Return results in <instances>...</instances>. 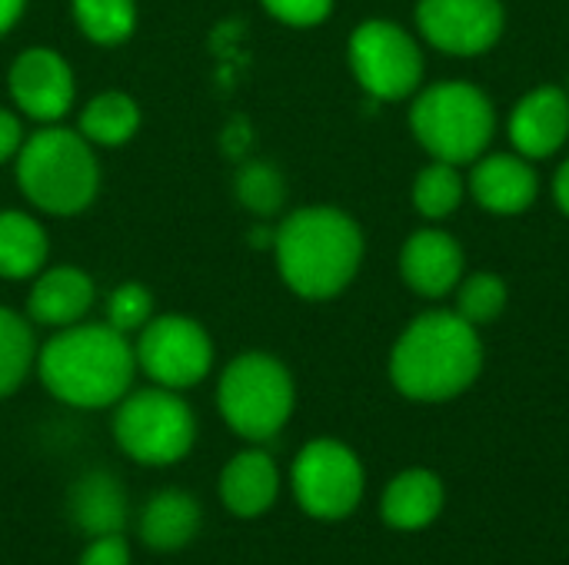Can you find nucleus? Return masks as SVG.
I'll use <instances>...</instances> for the list:
<instances>
[{
    "mask_svg": "<svg viewBox=\"0 0 569 565\" xmlns=\"http://www.w3.org/2000/svg\"><path fill=\"white\" fill-rule=\"evenodd\" d=\"M37 373L53 400L73 410H107L130 393L137 356L130 336L110 323H73L37 350Z\"/></svg>",
    "mask_w": 569,
    "mask_h": 565,
    "instance_id": "obj_1",
    "label": "nucleus"
},
{
    "mask_svg": "<svg viewBox=\"0 0 569 565\" xmlns=\"http://www.w3.org/2000/svg\"><path fill=\"white\" fill-rule=\"evenodd\" d=\"M283 283L303 300H330L357 276L363 260L360 226L333 206L293 210L273 233Z\"/></svg>",
    "mask_w": 569,
    "mask_h": 565,
    "instance_id": "obj_2",
    "label": "nucleus"
},
{
    "mask_svg": "<svg viewBox=\"0 0 569 565\" xmlns=\"http://www.w3.org/2000/svg\"><path fill=\"white\" fill-rule=\"evenodd\" d=\"M483 350L477 330L457 313H427L413 320L393 346L390 380L420 403L460 396L480 373Z\"/></svg>",
    "mask_w": 569,
    "mask_h": 565,
    "instance_id": "obj_3",
    "label": "nucleus"
},
{
    "mask_svg": "<svg viewBox=\"0 0 569 565\" xmlns=\"http://www.w3.org/2000/svg\"><path fill=\"white\" fill-rule=\"evenodd\" d=\"M13 160L20 193L40 213H83L100 190V163L93 157V143H87L80 130L47 123L23 140Z\"/></svg>",
    "mask_w": 569,
    "mask_h": 565,
    "instance_id": "obj_4",
    "label": "nucleus"
},
{
    "mask_svg": "<svg viewBox=\"0 0 569 565\" xmlns=\"http://www.w3.org/2000/svg\"><path fill=\"white\" fill-rule=\"evenodd\" d=\"M293 400V376L270 353L237 356L223 370L217 386V406L223 423L250 443L273 440L287 426Z\"/></svg>",
    "mask_w": 569,
    "mask_h": 565,
    "instance_id": "obj_5",
    "label": "nucleus"
},
{
    "mask_svg": "<svg viewBox=\"0 0 569 565\" xmlns=\"http://www.w3.org/2000/svg\"><path fill=\"white\" fill-rule=\"evenodd\" d=\"M417 140L443 163L477 160L493 137V107L473 83H437L423 90L410 110Z\"/></svg>",
    "mask_w": 569,
    "mask_h": 565,
    "instance_id": "obj_6",
    "label": "nucleus"
},
{
    "mask_svg": "<svg viewBox=\"0 0 569 565\" xmlns=\"http://www.w3.org/2000/svg\"><path fill=\"white\" fill-rule=\"evenodd\" d=\"M113 440L133 463L170 466L193 450L197 416L177 390H137L117 403Z\"/></svg>",
    "mask_w": 569,
    "mask_h": 565,
    "instance_id": "obj_7",
    "label": "nucleus"
},
{
    "mask_svg": "<svg viewBox=\"0 0 569 565\" xmlns=\"http://www.w3.org/2000/svg\"><path fill=\"white\" fill-rule=\"evenodd\" d=\"M137 370L153 380V386L163 390H190L203 383L213 370V340L210 333L180 313H163L153 316L140 333H137Z\"/></svg>",
    "mask_w": 569,
    "mask_h": 565,
    "instance_id": "obj_8",
    "label": "nucleus"
},
{
    "mask_svg": "<svg viewBox=\"0 0 569 565\" xmlns=\"http://www.w3.org/2000/svg\"><path fill=\"white\" fill-rule=\"evenodd\" d=\"M293 496L313 519H343L363 496V466L337 440H313L293 460Z\"/></svg>",
    "mask_w": 569,
    "mask_h": 565,
    "instance_id": "obj_9",
    "label": "nucleus"
},
{
    "mask_svg": "<svg viewBox=\"0 0 569 565\" xmlns=\"http://www.w3.org/2000/svg\"><path fill=\"white\" fill-rule=\"evenodd\" d=\"M350 67L377 100H400L417 90L423 57L413 37L390 20H367L350 37Z\"/></svg>",
    "mask_w": 569,
    "mask_h": 565,
    "instance_id": "obj_10",
    "label": "nucleus"
},
{
    "mask_svg": "<svg viewBox=\"0 0 569 565\" xmlns=\"http://www.w3.org/2000/svg\"><path fill=\"white\" fill-rule=\"evenodd\" d=\"M10 100L13 107L37 120V123H57L73 110L77 83L70 63L50 50V47H27L13 57L7 73Z\"/></svg>",
    "mask_w": 569,
    "mask_h": 565,
    "instance_id": "obj_11",
    "label": "nucleus"
},
{
    "mask_svg": "<svg viewBox=\"0 0 569 565\" xmlns=\"http://www.w3.org/2000/svg\"><path fill=\"white\" fill-rule=\"evenodd\" d=\"M417 23L423 37L447 53H483L500 40V0H420Z\"/></svg>",
    "mask_w": 569,
    "mask_h": 565,
    "instance_id": "obj_12",
    "label": "nucleus"
},
{
    "mask_svg": "<svg viewBox=\"0 0 569 565\" xmlns=\"http://www.w3.org/2000/svg\"><path fill=\"white\" fill-rule=\"evenodd\" d=\"M93 300H97V286L80 266H70V263L43 266L33 276V286L27 296V316L37 326L63 330L73 323H83Z\"/></svg>",
    "mask_w": 569,
    "mask_h": 565,
    "instance_id": "obj_13",
    "label": "nucleus"
},
{
    "mask_svg": "<svg viewBox=\"0 0 569 565\" xmlns=\"http://www.w3.org/2000/svg\"><path fill=\"white\" fill-rule=\"evenodd\" d=\"M400 270L410 290H417L427 300H440L460 283L463 253L450 233L420 230L407 240L400 253Z\"/></svg>",
    "mask_w": 569,
    "mask_h": 565,
    "instance_id": "obj_14",
    "label": "nucleus"
},
{
    "mask_svg": "<svg viewBox=\"0 0 569 565\" xmlns=\"http://www.w3.org/2000/svg\"><path fill=\"white\" fill-rule=\"evenodd\" d=\"M569 133V97L560 87H540L523 97L510 117V140L523 157H550Z\"/></svg>",
    "mask_w": 569,
    "mask_h": 565,
    "instance_id": "obj_15",
    "label": "nucleus"
},
{
    "mask_svg": "<svg viewBox=\"0 0 569 565\" xmlns=\"http://www.w3.org/2000/svg\"><path fill=\"white\" fill-rule=\"evenodd\" d=\"M277 493H280V473L263 450L237 453L220 473V500L240 519L263 516L277 503Z\"/></svg>",
    "mask_w": 569,
    "mask_h": 565,
    "instance_id": "obj_16",
    "label": "nucleus"
},
{
    "mask_svg": "<svg viewBox=\"0 0 569 565\" xmlns=\"http://www.w3.org/2000/svg\"><path fill=\"white\" fill-rule=\"evenodd\" d=\"M200 503L183 490H160L140 509V543L153 553H177L200 533Z\"/></svg>",
    "mask_w": 569,
    "mask_h": 565,
    "instance_id": "obj_17",
    "label": "nucleus"
},
{
    "mask_svg": "<svg viewBox=\"0 0 569 565\" xmlns=\"http://www.w3.org/2000/svg\"><path fill=\"white\" fill-rule=\"evenodd\" d=\"M537 173L530 163H523L520 157H487L473 167L470 176V190L477 196V203L490 213H520L533 203L537 196Z\"/></svg>",
    "mask_w": 569,
    "mask_h": 565,
    "instance_id": "obj_18",
    "label": "nucleus"
},
{
    "mask_svg": "<svg viewBox=\"0 0 569 565\" xmlns=\"http://www.w3.org/2000/svg\"><path fill=\"white\" fill-rule=\"evenodd\" d=\"M67 509L73 526L83 536H107V533H123L127 526V493L117 476L93 470L80 476L67 496Z\"/></svg>",
    "mask_w": 569,
    "mask_h": 565,
    "instance_id": "obj_19",
    "label": "nucleus"
},
{
    "mask_svg": "<svg viewBox=\"0 0 569 565\" xmlns=\"http://www.w3.org/2000/svg\"><path fill=\"white\" fill-rule=\"evenodd\" d=\"M440 509H443V483L427 470L400 473L387 486L383 503H380L383 523L403 533L427 529L440 516Z\"/></svg>",
    "mask_w": 569,
    "mask_h": 565,
    "instance_id": "obj_20",
    "label": "nucleus"
},
{
    "mask_svg": "<svg viewBox=\"0 0 569 565\" xmlns=\"http://www.w3.org/2000/svg\"><path fill=\"white\" fill-rule=\"evenodd\" d=\"M47 230L23 210H0V280H33L47 266Z\"/></svg>",
    "mask_w": 569,
    "mask_h": 565,
    "instance_id": "obj_21",
    "label": "nucleus"
},
{
    "mask_svg": "<svg viewBox=\"0 0 569 565\" xmlns=\"http://www.w3.org/2000/svg\"><path fill=\"white\" fill-rule=\"evenodd\" d=\"M140 130V107L130 93L107 90L97 93L80 110V133L93 147H123Z\"/></svg>",
    "mask_w": 569,
    "mask_h": 565,
    "instance_id": "obj_22",
    "label": "nucleus"
},
{
    "mask_svg": "<svg viewBox=\"0 0 569 565\" xmlns=\"http://www.w3.org/2000/svg\"><path fill=\"white\" fill-rule=\"evenodd\" d=\"M73 23L90 43L117 47L137 30V0H70Z\"/></svg>",
    "mask_w": 569,
    "mask_h": 565,
    "instance_id": "obj_23",
    "label": "nucleus"
},
{
    "mask_svg": "<svg viewBox=\"0 0 569 565\" xmlns=\"http://www.w3.org/2000/svg\"><path fill=\"white\" fill-rule=\"evenodd\" d=\"M33 363H37V343L30 323L20 313L0 306V400L20 390Z\"/></svg>",
    "mask_w": 569,
    "mask_h": 565,
    "instance_id": "obj_24",
    "label": "nucleus"
},
{
    "mask_svg": "<svg viewBox=\"0 0 569 565\" xmlns=\"http://www.w3.org/2000/svg\"><path fill=\"white\" fill-rule=\"evenodd\" d=\"M233 193L240 206L250 210L253 216H273L287 200V180L273 163L247 160L233 176Z\"/></svg>",
    "mask_w": 569,
    "mask_h": 565,
    "instance_id": "obj_25",
    "label": "nucleus"
},
{
    "mask_svg": "<svg viewBox=\"0 0 569 565\" xmlns=\"http://www.w3.org/2000/svg\"><path fill=\"white\" fill-rule=\"evenodd\" d=\"M460 200H463V176L453 163L437 160L413 183V203L427 220L450 216L460 206Z\"/></svg>",
    "mask_w": 569,
    "mask_h": 565,
    "instance_id": "obj_26",
    "label": "nucleus"
},
{
    "mask_svg": "<svg viewBox=\"0 0 569 565\" xmlns=\"http://www.w3.org/2000/svg\"><path fill=\"white\" fill-rule=\"evenodd\" d=\"M503 306H507V286L493 273L470 276L457 293V316H463L470 326L497 320L503 313Z\"/></svg>",
    "mask_w": 569,
    "mask_h": 565,
    "instance_id": "obj_27",
    "label": "nucleus"
},
{
    "mask_svg": "<svg viewBox=\"0 0 569 565\" xmlns=\"http://www.w3.org/2000/svg\"><path fill=\"white\" fill-rule=\"evenodd\" d=\"M150 320H153V296L143 283H120L117 290H110L107 323L117 333H123V336L140 333Z\"/></svg>",
    "mask_w": 569,
    "mask_h": 565,
    "instance_id": "obj_28",
    "label": "nucleus"
},
{
    "mask_svg": "<svg viewBox=\"0 0 569 565\" xmlns=\"http://www.w3.org/2000/svg\"><path fill=\"white\" fill-rule=\"evenodd\" d=\"M260 3L267 7V13H273L290 27H313L327 20V13L333 10V0H260Z\"/></svg>",
    "mask_w": 569,
    "mask_h": 565,
    "instance_id": "obj_29",
    "label": "nucleus"
},
{
    "mask_svg": "<svg viewBox=\"0 0 569 565\" xmlns=\"http://www.w3.org/2000/svg\"><path fill=\"white\" fill-rule=\"evenodd\" d=\"M80 565H130V543L123 533H107L93 536L90 546L83 549Z\"/></svg>",
    "mask_w": 569,
    "mask_h": 565,
    "instance_id": "obj_30",
    "label": "nucleus"
},
{
    "mask_svg": "<svg viewBox=\"0 0 569 565\" xmlns=\"http://www.w3.org/2000/svg\"><path fill=\"white\" fill-rule=\"evenodd\" d=\"M23 140H27V137H23L20 117H17L13 110H3V107H0V163L13 160V157L20 153Z\"/></svg>",
    "mask_w": 569,
    "mask_h": 565,
    "instance_id": "obj_31",
    "label": "nucleus"
},
{
    "mask_svg": "<svg viewBox=\"0 0 569 565\" xmlns=\"http://www.w3.org/2000/svg\"><path fill=\"white\" fill-rule=\"evenodd\" d=\"M23 10H27V0H0V37L17 27Z\"/></svg>",
    "mask_w": 569,
    "mask_h": 565,
    "instance_id": "obj_32",
    "label": "nucleus"
},
{
    "mask_svg": "<svg viewBox=\"0 0 569 565\" xmlns=\"http://www.w3.org/2000/svg\"><path fill=\"white\" fill-rule=\"evenodd\" d=\"M553 193H557V203H560V210L569 216V160L560 167V173H557V183H553Z\"/></svg>",
    "mask_w": 569,
    "mask_h": 565,
    "instance_id": "obj_33",
    "label": "nucleus"
}]
</instances>
